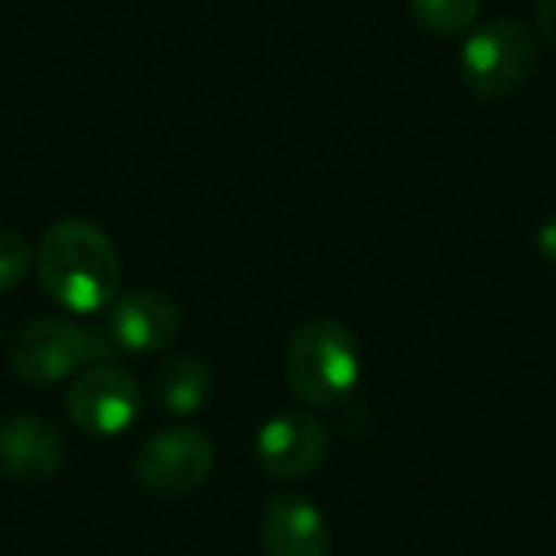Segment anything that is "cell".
<instances>
[{
  "label": "cell",
  "instance_id": "9c48e42d",
  "mask_svg": "<svg viewBox=\"0 0 556 556\" xmlns=\"http://www.w3.org/2000/svg\"><path fill=\"white\" fill-rule=\"evenodd\" d=\"M65 459L62 433L33 414L0 420V476L13 482H46Z\"/></svg>",
  "mask_w": 556,
  "mask_h": 556
},
{
  "label": "cell",
  "instance_id": "ba28073f",
  "mask_svg": "<svg viewBox=\"0 0 556 556\" xmlns=\"http://www.w3.org/2000/svg\"><path fill=\"white\" fill-rule=\"evenodd\" d=\"M179 329H182L179 306L156 290H134L127 296H117L104 319V332L117 342V349L134 355L169 349Z\"/></svg>",
  "mask_w": 556,
  "mask_h": 556
},
{
  "label": "cell",
  "instance_id": "6da1fadb",
  "mask_svg": "<svg viewBox=\"0 0 556 556\" xmlns=\"http://www.w3.org/2000/svg\"><path fill=\"white\" fill-rule=\"evenodd\" d=\"M36 274L42 290L72 313H98L111 306L124 277L117 248L85 218H62L42 231Z\"/></svg>",
  "mask_w": 556,
  "mask_h": 556
},
{
  "label": "cell",
  "instance_id": "7c38bea8",
  "mask_svg": "<svg viewBox=\"0 0 556 556\" xmlns=\"http://www.w3.org/2000/svg\"><path fill=\"white\" fill-rule=\"evenodd\" d=\"M482 0H410V13L414 20L443 39L463 36L472 29V23L479 20Z\"/></svg>",
  "mask_w": 556,
  "mask_h": 556
},
{
  "label": "cell",
  "instance_id": "8fae6325",
  "mask_svg": "<svg viewBox=\"0 0 556 556\" xmlns=\"http://www.w3.org/2000/svg\"><path fill=\"white\" fill-rule=\"evenodd\" d=\"M212 391V371L192 355L169 358L153 378V401L163 414L186 417L195 414Z\"/></svg>",
  "mask_w": 556,
  "mask_h": 556
},
{
  "label": "cell",
  "instance_id": "3957f363",
  "mask_svg": "<svg viewBox=\"0 0 556 556\" xmlns=\"http://www.w3.org/2000/svg\"><path fill=\"white\" fill-rule=\"evenodd\" d=\"M534 62L538 46L531 29L518 20H492L463 46L459 72L476 98L495 101L518 91L534 72Z\"/></svg>",
  "mask_w": 556,
  "mask_h": 556
},
{
  "label": "cell",
  "instance_id": "4fadbf2b",
  "mask_svg": "<svg viewBox=\"0 0 556 556\" xmlns=\"http://www.w3.org/2000/svg\"><path fill=\"white\" fill-rule=\"evenodd\" d=\"M33 251L23 235L16 231H0V293L20 287L33 267Z\"/></svg>",
  "mask_w": 556,
  "mask_h": 556
},
{
  "label": "cell",
  "instance_id": "5b68a950",
  "mask_svg": "<svg viewBox=\"0 0 556 556\" xmlns=\"http://www.w3.org/2000/svg\"><path fill=\"white\" fill-rule=\"evenodd\" d=\"M65 414L85 437H117L140 414V388L114 365H88L68 384Z\"/></svg>",
  "mask_w": 556,
  "mask_h": 556
},
{
  "label": "cell",
  "instance_id": "52a82bcc",
  "mask_svg": "<svg viewBox=\"0 0 556 556\" xmlns=\"http://www.w3.org/2000/svg\"><path fill=\"white\" fill-rule=\"evenodd\" d=\"M329 453V433L326 427L303 410H287L270 417L257 440L254 456L257 466L274 479H300L323 466Z\"/></svg>",
  "mask_w": 556,
  "mask_h": 556
},
{
  "label": "cell",
  "instance_id": "7a4b0ae2",
  "mask_svg": "<svg viewBox=\"0 0 556 556\" xmlns=\"http://www.w3.org/2000/svg\"><path fill=\"white\" fill-rule=\"evenodd\" d=\"M287 384L313 407H336L349 401L362 381V349L339 319L303 323L287 345Z\"/></svg>",
  "mask_w": 556,
  "mask_h": 556
},
{
  "label": "cell",
  "instance_id": "5bb4252c",
  "mask_svg": "<svg viewBox=\"0 0 556 556\" xmlns=\"http://www.w3.org/2000/svg\"><path fill=\"white\" fill-rule=\"evenodd\" d=\"M534 16H538V29L544 33V39L556 49V0H538Z\"/></svg>",
  "mask_w": 556,
  "mask_h": 556
},
{
  "label": "cell",
  "instance_id": "277c9868",
  "mask_svg": "<svg viewBox=\"0 0 556 556\" xmlns=\"http://www.w3.org/2000/svg\"><path fill=\"white\" fill-rule=\"evenodd\" d=\"M215 469V443L195 427H166L143 440L134 472L156 498H182Z\"/></svg>",
  "mask_w": 556,
  "mask_h": 556
},
{
  "label": "cell",
  "instance_id": "30bf717a",
  "mask_svg": "<svg viewBox=\"0 0 556 556\" xmlns=\"http://www.w3.org/2000/svg\"><path fill=\"white\" fill-rule=\"evenodd\" d=\"M261 547L267 556H329V521L306 495H277L261 515Z\"/></svg>",
  "mask_w": 556,
  "mask_h": 556
},
{
  "label": "cell",
  "instance_id": "9a60e30c",
  "mask_svg": "<svg viewBox=\"0 0 556 556\" xmlns=\"http://www.w3.org/2000/svg\"><path fill=\"white\" fill-rule=\"evenodd\" d=\"M538 251H541L544 261L556 264V218L541 225V231H538Z\"/></svg>",
  "mask_w": 556,
  "mask_h": 556
},
{
  "label": "cell",
  "instance_id": "8992f818",
  "mask_svg": "<svg viewBox=\"0 0 556 556\" xmlns=\"http://www.w3.org/2000/svg\"><path fill=\"white\" fill-rule=\"evenodd\" d=\"M10 365L16 378L33 388L65 381L88 365V329L62 316L36 319L16 336L10 349Z\"/></svg>",
  "mask_w": 556,
  "mask_h": 556
}]
</instances>
